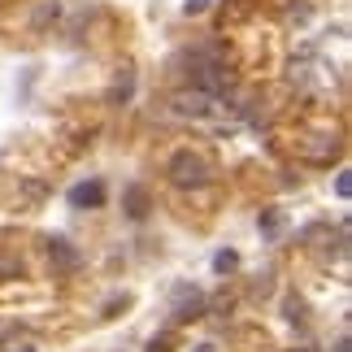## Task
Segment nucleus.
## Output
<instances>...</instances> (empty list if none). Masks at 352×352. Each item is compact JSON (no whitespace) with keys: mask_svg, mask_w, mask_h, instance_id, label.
Masks as SVG:
<instances>
[{"mask_svg":"<svg viewBox=\"0 0 352 352\" xmlns=\"http://www.w3.org/2000/svg\"><path fill=\"white\" fill-rule=\"evenodd\" d=\"M335 192H340V200L352 196V179H348V174H340V179H335Z\"/></svg>","mask_w":352,"mask_h":352,"instance_id":"8","label":"nucleus"},{"mask_svg":"<svg viewBox=\"0 0 352 352\" xmlns=\"http://www.w3.org/2000/svg\"><path fill=\"white\" fill-rule=\"evenodd\" d=\"M166 174H170L174 187H205V183L213 179V166H209L205 153H192V148H183V153L170 157Z\"/></svg>","mask_w":352,"mask_h":352,"instance_id":"1","label":"nucleus"},{"mask_svg":"<svg viewBox=\"0 0 352 352\" xmlns=\"http://www.w3.org/2000/svg\"><path fill=\"white\" fill-rule=\"evenodd\" d=\"M300 352H309V348H300Z\"/></svg>","mask_w":352,"mask_h":352,"instance_id":"13","label":"nucleus"},{"mask_svg":"<svg viewBox=\"0 0 352 352\" xmlns=\"http://www.w3.org/2000/svg\"><path fill=\"white\" fill-rule=\"evenodd\" d=\"M205 314V296H200L196 287H179L174 292V322H192Z\"/></svg>","mask_w":352,"mask_h":352,"instance_id":"2","label":"nucleus"},{"mask_svg":"<svg viewBox=\"0 0 352 352\" xmlns=\"http://www.w3.org/2000/svg\"><path fill=\"white\" fill-rule=\"evenodd\" d=\"M235 265H239V252H231V248H222L218 256H213V270H218V274H231Z\"/></svg>","mask_w":352,"mask_h":352,"instance_id":"6","label":"nucleus"},{"mask_svg":"<svg viewBox=\"0 0 352 352\" xmlns=\"http://www.w3.org/2000/svg\"><path fill=\"white\" fill-rule=\"evenodd\" d=\"M122 205H126V213H131L135 222H144V218H148V192H144L140 183H131V187H126V200H122Z\"/></svg>","mask_w":352,"mask_h":352,"instance_id":"5","label":"nucleus"},{"mask_svg":"<svg viewBox=\"0 0 352 352\" xmlns=\"http://www.w3.org/2000/svg\"><path fill=\"white\" fill-rule=\"evenodd\" d=\"M148 352H170V335H161V340L148 344Z\"/></svg>","mask_w":352,"mask_h":352,"instance_id":"9","label":"nucleus"},{"mask_svg":"<svg viewBox=\"0 0 352 352\" xmlns=\"http://www.w3.org/2000/svg\"><path fill=\"white\" fill-rule=\"evenodd\" d=\"M278 226H283V218H278L274 209H270V213H261V231H278Z\"/></svg>","mask_w":352,"mask_h":352,"instance_id":"7","label":"nucleus"},{"mask_svg":"<svg viewBox=\"0 0 352 352\" xmlns=\"http://www.w3.org/2000/svg\"><path fill=\"white\" fill-rule=\"evenodd\" d=\"M192 352H218V344H196Z\"/></svg>","mask_w":352,"mask_h":352,"instance_id":"11","label":"nucleus"},{"mask_svg":"<svg viewBox=\"0 0 352 352\" xmlns=\"http://www.w3.org/2000/svg\"><path fill=\"white\" fill-rule=\"evenodd\" d=\"M183 9H187V13H205V9H209V0H187Z\"/></svg>","mask_w":352,"mask_h":352,"instance_id":"10","label":"nucleus"},{"mask_svg":"<svg viewBox=\"0 0 352 352\" xmlns=\"http://www.w3.org/2000/svg\"><path fill=\"white\" fill-rule=\"evenodd\" d=\"M0 352H5V344H0Z\"/></svg>","mask_w":352,"mask_h":352,"instance_id":"12","label":"nucleus"},{"mask_svg":"<svg viewBox=\"0 0 352 352\" xmlns=\"http://www.w3.org/2000/svg\"><path fill=\"white\" fill-rule=\"evenodd\" d=\"M70 205H74V209H100V205H104V183H100V179L74 183V187H70Z\"/></svg>","mask_w":352,"mask_h":352,"instance_id":"3","label":"nucleus"},{"mask_svg":"<svg viewBox=\"0 0 352 352\" xmlns=\"http://www.w3.org/2000/svg\"><path fill=\"white\" fill-rule=\"evenodd\" d=\"M48 261L57 265V270H78L83 256H78V248H74L70 239H48Z\"/></svg>","mask_w":352,"mask_h":352,"instance_id":"4","label":"nucleus"}]
</instances>
